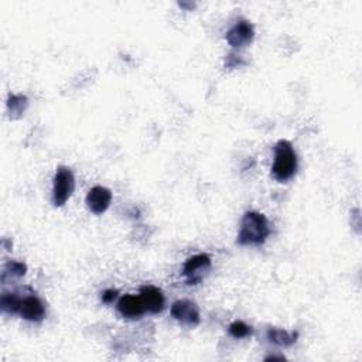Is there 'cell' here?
Masks as SVG:
<instances>
[{
	"instance_id": "cell-1",
	"label": "cell",
	"mask_w": 362,
	"mask_h": 362,
	"mask_svg": "<svg viewBox=\"0 0 362 362\" xmlns=\"http://www.w3.org/2000/svg\"><path fill=\"white\" fill-rule=\"evenodd\" d=\"M270 235V225L268 218L257 211H248L242 218L241 231L237 242L240 245L261 246Z\"/></svg>"
},
{
	"instance_id": "cell-2",
	"label": "cell",
	"mask_w": 362,
	"mask_h": 362,
	"mask_svg": "<svg viewBox=\"0 0 362 362\" xmlns=\"http://www.w3.org/2000/svg\"><path fill=\"white\" fill-rule=\"evenodd\" d=\"M297 172V155L289 140H279L274 144V161L272 166L273 177L285 183L290 180Z\"/></svg>"
},
{
	"instance_id": "cell-3",
	"label": "cell",
	"mask_w": 362,
	"mask_h": 362,
	"mask_svg": "<svg viewBox=\"0 0 362 362\" xmlns=\"http://www.w3.org/2000/svg\"><path fill=\"white\" fill-rule=\"evenodd\" d=\"M75 190V177L71 170L66 166L58 167L53 183V204L54 207H62Z\"/></svg>"
},
{
	"instance_id": "cell-4",
	"label": "cell",
	"mask_w": 362,
	"mask_h": 362,
	"mask_svg": "<svg viewBox=\"0 0 362 362\" xmlns=\"http://www.w3.org/2000/svg\"><path fill=\"white\" fill-rule=\"evenodd\" d=\"M212 266L209 255L207 253H198L194 255L185 261L183 266V274L185 278L187 285L193 286L203 282V279L209 273Z\"/></svg>"
},
{
	"instance_id": "cell-5",
	"label": "cell",
	"mask_w": 362,
	"mask_h": 362,
	"mask_svg": "<svg viewBox=\"0 0 362 362\" xmlns=\"http://www.w3.org/2000/svg\"><path fill=\"white\" fill-rule=\"evenodd\" d=\"M170 311H172L174 320L188 327H197L201 322L198 306L194 302L187 300V299L174 302Z\"/></svg>"
},
{
	"instance_id": "cell-6",
	"label": "cell",
	"mask_w": 362,
	"mask_h": 362,
	"mask_svg": "<svg viewBox=\"0 0 362 362\" xmlns=\"http://www.w3.org/2000/svg\"><path fill=\"white\" fill-rule=\"evenodd\" d=\"M255 30L250 21L242 18L233 25L227 33V41L233 49H244L253 41Z\"/></svg>"
},
{
	"instance_id": "cell-7",
	"label": "cell",
	"mask_w": 362,
	"mask_h": 362,
	"mask_svg": "<svg viewBox=\"0 0 362 362\" xmlns=\"http://www.w3.org/2000/svg\"><path fill=\"white\" fill-rule=\"evenodd\" d=\"M18 314L23 317L25 320H29L33 323H41L46 318L47 310H46L44 302H42L38 296L31 293L23 297Z\"/></svg>"
},
{
	"instance_id": "cell-8",
	"label": "cell",
	"mask_w": 362,
	"mask_h": 362,
	"mask_svg": "<svg viewBox=\"0 0 362 362\" xmlns=\"http://www.w3.org/2000/svg\"><path fill=\"white\" fill-rule=\"evenodd\" d=\"M85 203H87V207L92 214L101 216L109 208L112 203V191L102 185H95L90 190L87 198H85Z\"/></svg>"
},
{
	"instance_id": "cell-9",
	"label": "cell",
	"mask_w": 362,
	"mask_h": 362,
	"mask_svg": "<svg viewBox=\"0 0 362 362\" xmlns=\"http://www.w3.org/2000/svg\"><path fill=\"white\" fill-rule=\"evenodd\" d=\"M118 311L122 317L127 320H139L142 315L146 313V307L140 296L135 294H125L118 302Z\"/></svg>"
},
{
	"instance_id": "cell-10",
	"label": "cell",
	"mask_w": 362,
	"mask_h": 362,
	"mask_svg": "<svg viewBox=\"0 0 362 362\" xmlns=\"http://www.w3.org/2000/svg\"><path fill=\"white\" fill-rule=\"evenodd\" d=\"M140 297L143 300V305L146 307V311L152 314H159L164 309V296L163 292L152 285L142 286L140 287Z\"/></svg>"
},
{
	"instance_id": "cell-11",
	"label": "cell",
	"mask_w": 362,
	"mask_h": 362,
	"mask_svg": "<svg viewBox=\"0 0 362 362\" xmlns=\"http://www.w3.org/2000/svg\"><path fill=\"white\" fill-rule=\"evenodd\" d=\"M299 333H289L281 328H269L268 330V338L270 341L279 347H290L297 341Z\"/></svg>"
},
{
	"instance_id": "cell-12",
	"label": "cell",
	"mask_w": 362,
	"mask_h": 362,
	"mask_svg": "<svg viewBox=\"0 0 362 362\" xmlns=\"http://www.w3.org/2000/svg\"><path fill=\"white\" fill-rule=\"evenodd\" d=\"M21 300L23 297H20L16 292L12 293H3L2 299H0V306H2V310L8 314H16L20 311Z\"/></svg>"
},
{
	"instance_id": "cell-13",
	"label": "cell",
	"mask_w": 362,
	"mask_h": 362,
	"mask_svg": "<svg viewBox=\"0 0 362 362\" xmlns=\"http://www.w3.org/2000/svg\"><path fill=\"white\" fill-rule=\"evenodd\" d=\"M27 105H29V101H27V98L25 95H10L8 106H9V109H10L12 118L17 119V118H20L21 115H23L25 111L27 109Z\"/></svg>"
},
{
	"instance_id": "cell-14",
	"label": "cell",
	"mask_w": 362,
	"mask_h": 362,
	"mask_svg": "<svg viewBox=\"0 0 362 362\" xmlns=\"http://www.w3.org/2000/svg\"><path fill=\"white\" fill-rule=\"evenodd\" d=\"M26 272H27V266L23 262L10 261L6 263V266L3 269L2 281H5L8 276H12V279H20V278H23Z\"/></svg>"
},
{
	"instance_id": "cell-15",
	"label": "cell",
	"mask_w": 362,
	"mask_h": 362,
	"mask_svg": "<svg viewBox=\"0 0 362 362\" xmlns=\"http://www.w3.org/2000/svg\"><path fill=\"white\" fill-rule=\"evenodd\" d=\"M229 334L233 337V338H248L253 334V330L250 326H248L246 323L244 322H233L231 326H229Z\"/></svg>"
},
{
	"instance_id": "cell-16",
	"label": "cell",
	"mask_w": 362,
	"mask_h": 362,
	"mask_svg": "<svg viewBox=\"0 0 362 362\" xmlns=\"http://www.w3.org/2000/svg\"><path fill=\"white\" fill-rule=\"evenodd\" d=\"M102 302L105 305H111L116 300V297H118V290H114V289H108V290H105L102 293Z\"/></svg>"
}]
</instances>
